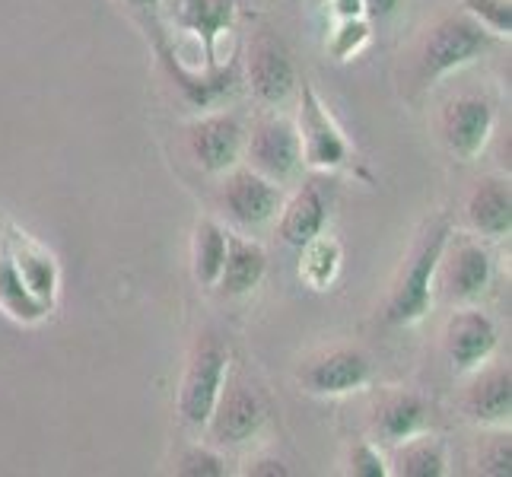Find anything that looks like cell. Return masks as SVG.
Segmentation results:
<instances>
[{
	"label": "cell",
	"mask_w": 512,
	"mask_h": 477,
	"mask_svg": "<svg viewBox=\"0 0 512 477\" xmlns=\"http://www.w3.org/2000/svg\"><path fill=\"white\" fill-rule=\"evenodd\" d=\"M16 271H20L23 284L29 287L32 296H39L42 303H51V296L58 290V268L45 252L32 249V245H23L20 252L13 255Z\"/></svg>",
	"instance_id": "23"
},
{
	"label": "cell",
	"mask_w": 512,
	"mask_h": 477,
	"mask_svg": "<svg viewBox=\"0 0 512 477\" xmlns=\"http://www.w3.org/2000/svg\"><path fill=\"white\" fill-rule=\"evenodd\" d=\"M175 471H179L182 477H223L226 474V462H223L217 452L194 446V449L182 452Z\"/></svg>",
	"instance_id": "27"
},
{
	"label": "cell",
	"mask_w": 512,
	"mask_h": 477,
	"mask_svg": "<svg viewBox=\"0 0 512 477\" xmlns=\"http://www.w3.org/2000/svg\"><path fill=\"white\" fill-rule=\"evenodd\" d=\"M493 35L471 16H446L433 29H427L417 55V74L420 80H439L452 74V70L471 64L474 58H481L484 51H490Z\"/></svg>",
	"instance_id": "2"
},
{
	"label": "cell",
	"mask_w": 512,
	"mask_h": 477,
	"mask_svg": "<svg viewBox=\"0 0 512 477\" xmlns=\"http://www.w3.org/2000/svg\"><path fill=\"white\" fill-rule=\"evenodd\" d=\"M465 414L481 427H506L512 417V373L509 366H490L465 392Z\"/></svg>",
	"instance_id": "15"
},
{
	"label": "cell",
	"mask_w": 512,
	"mask_h": 477,
	"mask_svg": "<svg viewBox=\"0 0 512 477\" xmlns=\"http://www.w3.org/2000/svg\"><path fill=\"white\" fill-rule=\"evenodd\" d=\"M436 274L446 299H452V303H474L490 287L493 264L487 249H481L478 242H458L449 255L443 252Z\"/></svg>",
	"instance_id": "13"
},
{
	"label": "cell",
	"mask_w": 512,
	"mask_h": 477,
	"mask_svg": "<svg viewBox=\"0 0 512 477\" xmlns=\"http://www.w3.org/2000/svg\"><path fill=\"white\" fill-rule=\"evenodd\" d=\"M452 226L449 220H436L423 229V236L417 239L411 258L404 261V271L398 277V284L392 287L385 299L382 318L388 325H414L423 315L430 312L433 303V277L439 268V258L449 249Z\"/></svg>",
	"instance_id": "1"
},
{
	"label": "cell",
	"mask_w": 512,
	"mask_h": 477,
	"mask_svg": "<svg viewBox=\"0 0 512 477\" xmlns=\"http://www.w3.org/2000/svg\"><path fill=\"white\" fill-rule=\"evenodd\" d=\"M264 417H268V411H264L255 388L233 382L220 392L204 427L210 430V439H214L217 446H242L261 430Z\"/></svg>",
	"instance_id": "7"
},
{
	"label": "cell",
	"mask_w": 512,
	"mask_h": 477,
	"mask_svg": "<svg viewBox=\"0 0 512 477\" xmlns=\"http://www.w3.org/2000/svg\"><path fill=\"white\" fill-rule=\"evenodd\" d=\"M0 306L13 318H20V322H39L48 312V303H42L39 296H32L29 287L23 284V277L13 264V255L0 258Z\"/></svg>",
	"instance_id": "22"
},
{
	"label": "cell",
	"mask_w": 512,
	"mask_h": 477,
	"mask_svg": "<svg viewBox=\"0 0 512 477\" xmlns=\"http://www.w3.org/2000/svg\"><path fill=\"white\" fill-rule=\"evenodd\" d=\"M245 474L249 477H287L290 468L280 462V458H258V462H252L249 468H245Z\"/></svg>",
	"instance_id": "30"
},
{
	"label": "cell",
	"mask_w": 512,
	"mask_h": 477,
	"mask_svg": "<svg viewBox=\"0 0 512 477\" xmlns=\"http://www.w3.org/2000/svg\"><path fill=\"white\" fill-rule=\"evenodd\" d=\"M347 471L353 477H385L388 468H385V458L379 455V449L373 443H360L350 449V458H347Z\"/></svg>",
	"instance_id": "29"
},
{
	"label": "cell",
	"mask_w": 512,
	"mask_h": 477,
	"mask_svg": "<svg viewBox=\"0 0 512 477\" xmlns=\"http://www.w3.org/2000/svg\"><path fill=\"white\" fill-rule=\"evenodd\" d=\"M369 39V23L363 20V16H350V20H341L338 32L331 35V51L334 58L344 61L350 58L353 51H360Z\"/></svg>",
	"instance_id": "28"
},
{
	"label": "cell",
	"mask_w": 512,
	"mask_h": 477,
	"mask_svg": "<svg viewBox=\"0 0 512 477\" xmlns=\"http://www.w3.org/2000/svg\"><path fill=\"white\" fill-rule=\"evenodd\" d=\"M430 417V404L417 392H392L379 401V408L373 414V430L382 443L398 446L404 439H411L423 433Z\"/></svg>",
	"instance_id": "16"
},
{
	"label": "cell",
	"mask_w": 512,
	"mask_h": 477,
	"mask_svg": "<svg viewBox=\"0 0 512 477\" xmlns=\"http://www.w3.org/2000/svg\"><path fill=\"white\" fill-rule=\"evenodd\" d=\"M373 376V366H369L366 353L338 347L328 350L322 357H315L303 369V385L312 395H325V398H338L360 392V388Z\"/></svg>",
	"instance_id": "12"
},
{
	"label": "cell",
	"mask_w": 512,
	"mask_h": 477,
	"mask_svg": "<svg viewBox=\"0 0 512 477\" xmlns=\"http://www.w3.org/2000/svg\"><path fill=\"white\" fill-rule=\"evenodd\" d=\"M280 204H284V198H280L277 182L264 179V175L255 169H239V172L229 175L226 185H223L226 217L236 226L258 229L264 223H271L277 217Z\"/></svg>",
	"instance_id": "9"
},
{
	"label": "cell",
	"mask_w": 512,
	"mask_h": 477,
	"mask_svg": "<svg viewBox=\"0 0 512 477\" xmlns=\"http://www.w3.org/2000/svg\"><path fill=\"white\" fill-rule=\"evenodd\" d=\"M392 465H395V474L401 477H443L449 471L443 443L433 436H420V433L398 443Z\"/></svg>",
	"instance_id": "21"
},
{
	"label": "cell",
	"mask_w": 512,
	"mask_h": 477,
	"mask_svg": "<svg viewBox=\"0 0 512 477\" xmlns=\"http://www.w3.org/2000/svg\"><path fill=\"white\" fill-rule=\"evenodd\" d=\"M299 140H303V163L315 169H338L350 159V147L322 105L319 93L303 83V112H299Z\"/></svg>",
	"instance_id": "8"
},
{
	"label": "cell",
	"mask_w": 512,
	"mask_h": 477,
	"mask_svg": "<svg viewBox=\"0 0 512 477\" xmlns=\"http://www.w3.org/2000/svg\"><path fill=\"white\" fill-rule=\"evenodd\" d=\"M264 271H268V255H264L261 245L252 239L229 236L226 261H223L217 287L223 296H245L261 284Z\"/></svg>",
	"instance_id": "19"
},
{
	"label": "cell",
	"mask_w": 512,
	"mask_h": 477,
	"mask_svg": "<svg viewBox=\"0 0 512 477\" xmlns=\"http://www.w3.org/2000/svg\"><path fill=\"white\" fill-rule=\"evenodd\" d=\"M401 7V0H363V13H369L373 20H388Z\"/></svg>",
	"instance_id": "31"
},
{
	"label": "cell",
	"mask_w": 512,
	"mask_h": 477,
	"mask_svg": "<svg viewBox=\"0 0 512 477\" xmlns=\"http://www.w3.org/2000/svg\"><path fill=\"white\" fill-rule=\"evenodd\" d=\"M325 223H328V201L315 182L303 185L287 207H280V239L293 245V249H303L306 242L322 236Z\"/></svg>",
	"instance_id": "17"
},
{
	"label": "cell",
	"mask_w": 512,
	"mask_h": 477,
	"mask_svg": "<svg viewBox=\"0 0 512 477\" xmlns=\"http://www.w3.org/2000/svg\"><path fill=\"white\" fill-rule=\"evenodd\" d=\"M245 153H249L252 169L271 182H290L303 169L299 128L284 115L261 118L252 128V134H245Z\"/></svg>",
	"instance_id": "4"
},
{
	"label": "cell",
	"mask_w": 512,
	"mask_h": 477,
	"mask_svg": "<svg viewBox=\"0 0 512 477\" xmlns=\"http://www.w3.org/2000/svg\"><path fill=\"white\" fill-rule=\"evenodd\" d=\"M169 13L175 26L198 35L210 55L214 42L236 20V0H169Z\"/></svg>",
	"instance_id": "18"
},
{
	"label": "cell",
	"mask_w": 512,
	"mask_h": 477,
	"mask_svg": "<svg viewBox=\"0 0 512 477\" xmlns=\"http://www.w3.org/2000/svg\"><path fill=\"white\" fill-rule=\"evenodd\" d=\"M465 217L474 233L487 239H503L512 229V188L503 175H487L471 188L465 201Z\"/></svg>",
	"instance_id": "14"
},
{
	"label": "cell",
	"mask_w": 512,
	"mask_h": 477,
	"mask_svg": "<svg viewBox=\"0 0 512 477\" xmlns=\"http://www.w3.org/2000/svg\"><path fill=\"white\" fill-rule=\"evenodd\" d=\"M338 268H341V245L334 239L315 236L312 242L303 245V268H299V274H303L315 290L328 287L334 274H338Z\"/></svg>",
	"instance_id": "24"
},
{
	"label": "cell",
	"mask_w": 512,
	"mask_h": 477,
	"mask_svg": "<svg viewBox=\"0 0 512 477\" xmlns=\"http://www.w3.org/2000/svg\"><path fill=\"white\" fill-rule=\"evenodd\" d=\"M439 131L452 156L474 159L493 134V105L484 96H458L443 109Z\"/></svg>",
	"instance_id": "11"
},
{
	"label": "cell",
	"mask_w": 512,
	"mask_h": 477,
	"mask_svg": "<svg viewBox=\"0 0 512 477\" xmlns=\"http://www.w3.org/2000/svg\"><path fill=\"white\" fill-rule=\"evenodd\" d=\"M500 344V331L493 325V318L484 315L481 309H462L449 318L446 334H443V347L446 357L452 363L455 373H471Z\"/></svg>",
	"instance_id": "10"
},
{
	"label": "cell",
	"mask_w": 512,
	"mask_h": 477,
	"mask_svg": "<svg viewBox=\"0 0 512 477\" xmlns=\"http://www.w3.org/2000/svg\"><path fill=\"white\" fill-rule=\"evenodd\" d=\"M245 80H249L258 102L277 105L296 90V67L287 45L271 32H258L245 58Z\"/></svg>",
	"instance_id": "6"
},
{
	"label": "cell",
	"mask_w": 512,
	"mask_h": 477,
	"mask_svg": "<svg viewBox=\"0 0 512 477\" xmlns=\"http://www.w3.org/2000/svg\"><path fill=\"white\" fill-rule=\"evenodd\" d=\"M478 471L490 477H509L512 474V439L509 433H493L478 446Z\"/></svg>",
	"instance_id": "26"
},
{
	"label": "cell",
	"mask_w": 512,
	"mask_h": 477,
	"mask_svg": "<svg viewBox=\"0 0 512 477\" xmlns=\"http://www.w3.org/2000/svg\"><path fill=\"white\" fill-rule=\"evenodd\" d=\"M245 150V128L233 112H214L188 128V153L198 169L220 175L229 172Z\"/></svg>",
	"instance_id": "5"
},
{
	"label": "cell",
	"mask_w": 512,
	"mask_h": 477,
	"mask_svg": "<svg viewBox=\"0 0 512 477\" xmlns=\"http://www.w3.org/2000/svg\"><path fill=\"white\" fill-rule=\"evenodd\" d=\"M226 363H229L226 344L217 334H201L198 344L191 350L182 392H179V414L188 427L201 430L210 420V411H214V404L223 392V382H226Z\"/></svg>",
	"instance_id": "3"
},
{
	"label": "cell",
	"mask_w": 512,
	"mask_h": 477,
	"mask_svg": "<svg viewBox=\"0 0 512 477\" xmlns=\"http://www.w3.org/2000/svg\"><path fill=\"white\" fill-rule=\"evenodd\" d=\"M125 4H128L134 13H144V16H150V20H153V16L160 13L163 0H125Z\"/></svg>",
	"instance_id": "33"
},
{
	"label": "cell",
	"mask_w": 512,
	"mask_h": 477,
	"mask_svg": "<svg viewBox=\"0 0 512 477\" xmlns=\"http://www.w3.org/2000/svg\"><path fill=\"white\" fill-rule=\"evenodd\" d=\"M471 20H478L493 39H509L512 32V0H462Z\"/></svg>",
	"instance_id": "25"
},
{
	"label": "cell",
	"mask_w": 512,
	"mask_h": 477,
	"mask_svg": "<svg viewBox=\"0 0 512 477\" xmlns=\"http://www.w3.org/2000/svg\"><path fill=\"white\" fill-rule=\"evenodd\" d=\"M334 13L341 16V20H350V16H363V0H331Z\"/></svg>",
	"instance_id": "32"
},
{
	"label": "cell",
	"mask_w": 512,
	"mask_h": 477,
	"mask_svg": "<svg viewBox=\"0 0 512 477\" xmlns=\"http://www.w3.org/2000/svg\"><path fill=\"white\" fill-rule=\"evenodd\" d=\"M226 229L214 220H201L194 226V242H191V268L194 280L201 287H217L223 261H226Z\"/></svg>",
	"instance_id": "20"
}]
</instances>
